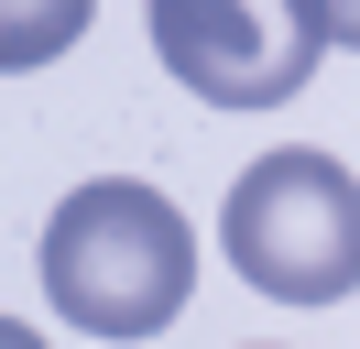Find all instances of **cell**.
Returning a JSON list of instances; mask_svg holds the SVG:
<instances>
[{
  "instance_id": "1",
  "label": "cell",
  "mask_w": 360,
  "mask_h": 349,
  "mask_svg": "<svg viewBox=\"0 0 360 349\" xmlns=\"http://www.w3.org/2000/svg\"><path fill=\"white\" fill-rule=\"evenodd\" d=\"M44 305L88 338H153V327L186 317L197 295V229L164 186H131V174H98L66 208L44 218Z\"/></svg>"
},
{
  "instance_id": "6",
  "label": "cell",
  "mask_w": 360,
  "mask_h": 349,
  "mask_svg": "<svg viewBox=\"0 0 360 349\" xmlns=\"http://www.w3.org/2000/svg\"><path fill=\"white\" fill-rule=\"evenodd\" d=\"M0 349H44V338H33V327H22V317H0Z\"/></svg>"
},
{
  "instance_id": "3",
  "label": "cell",
  "mask_w": 360,
  "mask_h": 349,
  "mask_svg": "<svg viewBox=\"0 0 360 349\" xmlns=\"http://www.w3.org/2000/svg\"><path fill=\"white\" fill-rule=\"evenodd\" d=\"M153 55L207 109H273V99H306L328 22L316 0H153Z\"/></svg>"
},
{
  "instance_id": "2",
  "label": "cell",
  "mask_w": 360,
  "mask_h": 349,
  "mask_svg": "<svg viewBox=\"0 0 360 349\" xmlns=\"http://www.w3.org/2000/svg\"><path fill=\"white\" fill-rule=\"evenodd\" d=\"M219 251L273 305L360 295V174L338 153H262V164H240V186L219 208Z\"/></svg>"
},
{
  "instance_id": "5",
  "label": "cell",
  "mask_w": 360,
  "mask_h": 349,
  "mask_svg": "<svg viewBox=\"0 0 360 349\" xmlns=\"http://www.w3.org/2000/svg\"><path fill=\"white\" fill-rule=\"evenodd\" d=\"M316 22H328V44H349V55H360V0H316Z\"/></svg>"
},
{
  "instance_id": "4",
  "label": "cell",
  "mask_w": 360,
  "mask_h": 349,
  "mask_svg": "<svg viewBox=\"0 0 360 349\" xmlns=\"http://www.w3.org/2000/svg\"><path fill=\"white\" fill-rule=\"evenodd\" d=\"M98 0H0V77H33V65H55L77 33H88Z\"/></svg>"
}]
</instances>
